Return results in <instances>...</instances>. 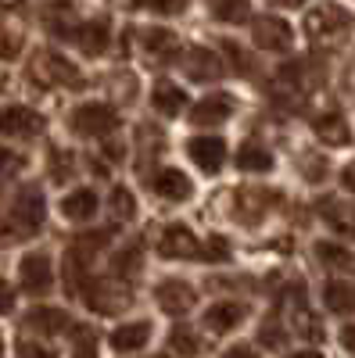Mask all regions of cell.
Listing matches in <instances>:
<instances>
[{
  "instance_id": "obj_11",
  "label": "cell",
  "mask_w": 355,
  "mask_h": 358,
  "mask_svg": "<svg viewBox=\"0 0 355 358\" xmlns=\"http://www.w3.org/2000/svg\"><path fill=\"white\" fill-rule=\"evenodd\" d=\"M244 319V308L233 305V301H223V305H212L204 312V326H209L212 334H226V330H237Z\"/></svg>"
},
{
  "instance_id": "obj_25",
  "label": "cell",
  "mask_w": 355,
  "mask_h": 358,
  "mask_svg": "<svg viewBox=\"0 0 355 358\" xmlns=\"http://www.w3.org/2000/svg\"><path fill=\"white\" fill-rule=\"evenodd\" d=\"M11 305H15V290L8 283H0V312H8Z\"/></svg>"
},
{
  "instance_id": "obj_26",
  "label": "cell",
  "mask_w": 355,
  "mask_h": 358,
  "mask_svg": "<svg viewBox=\"0 0 355 358\" xmlns=\"http://www.w3.org/2000/svg\"><path fill=\"white\" fill-rule=\"evenodd\" d=\"M341 344L348 351H355V326H344V330H341Z\"/></svg>"
},
{
  "instance_id": "obj_21",
  "label": "cell",
  "mask_w": 355,
  "mask_h": 358,
  "mask_svg": "<svg viewBox=\"0 0 355 358\" xmlns=\"http://www.w3.org/2000/svg\"><path fill=\"white\" fill-rule=\"evenodd\" d=\"M108 43V25L104 22H94L90 29H86V36H83V50L86 54H101Z\"/></svg>"
},
{
  "instance_id": "obj_17",
  "label": "cell",
  "mask_w": 355,
  "mask_h": 358,
  "mask_svg": "<svg viewBox=\"0 0 355 358\" xmlns=\"http://www.w3.org/2000/svg\"><path fill=\"white\" fill-rule=\"evenodd\" d=\"M237 165H241L244 172H270L273 169V155L265 151V147H258V143H244L241 151H237Z\"/></svg>"
},
{
  "instance_id": "obj_1",
  "label": "cell",
  "mask_w": 355,
  "mask_h": 358,
  "mask_svg": "<svg viewBox=\"0 0 355 358\" xmlns=\"http://www.w3.org/2000/svg\"><path fill=\"white\" fill-rule=\"evenodd\" d=\"M351 29H355V18L341 4H319L305 18V33H309V40L316 47H341V43H348Z\"/></svg>"
},
{
  "instance_id": "obj_24",
  "label": "cell",
  "mask_w": 355,
  "mask_h": 358,
  "mask_svg": "<svg viewBox=\"0 0 355 358\" xmlns=\"http://www.w3.org/2000/svg\"><path fill=\"white\" fill-rule=\"evenodd\" d=\"M172 341H180V355H194V351H197V341H194L190 334H183V330H180V337L172 334Z\"/></svg>"
},
{
  "instance_id": "obj_3",
  "label": "cell",
  "mask_w": 355,
  "mask_h": 358,
  "mask_svg": "<svg viewBox=\"0 0 355 358\" xmlns=\"http://www.w3.org/2000/svg\"><path fill=\"white\" fill-rule=\"evenodd\" d=\"M255 43L262 50H291L294 43V33H291V25L284 18H273V15H265L255 22Z\"/></svg>"
},
{
  "instance_id": "obj_20",
  "label": "cell",
  "mask_w": 355,
  "mask_h": 358,
  "mask_svg": "<svg viewBox=\"0 0 355 358\" xmlns=\"http://www.w3.org/2000/svg\"><path fill=\"white\" fill-rule=\"evenodd\" d=\"M248 0H212V15L219 18V22H230V25H237V22H244L248 18Z\"/></svg>"
},
{
  "instance_id": "obj_16",
  "label": "cell",
  "mask_w": 355,
  "mask_h": 358,
  "mask_svg": "<svg viewBox=\"0 0 355 358\" xmlns=\"http://www.w3.org/2000/svg\"><path fill=\"white\" fill-rule=\"evenodd\" d=\"M323 215L337 233H355V204L344 201H323Z\"/></svg>"
},
{
  "instance_id": "obj_29",
  "label": "cell",
  "mask_w": 355,
  "mask_h": 358,
  "mask_svg": "<svg viewBox=\"0 0 355 358\" xmlns=\"http://www.w3.org/2000/svg\"><path fill=\"white\" fill-rule=\"evenodd\" d=\"M273 4H280V8H302L305 0H273Z\"/></svg>"
},
{
  "instance_id": "obj_6",
  "label": "cell",
  "mask_w": 355,
  "mask_h": 358,
  "mask_svg": "<svg viewBox=\"0 0 355 358\" xmlns=\"http://www.w3.org/2000/svg\"><path fill=\"white\" fill-rule=\"evenodd\" d=\"M54 283V265L47 255H25L22 258V287H29L33 294H47Z\"/></svg>"
},
{
  "instance_id": "obj_7",
  "label": "cell",
  "mask_w": 355,
  "mask_h": 358,
  "mask_svg": "<svg viewBox=\"0 0 355 358\" xmlns=\"http://www.w3.org/2000/svg\"><path fill=\"white\" fill-rule=\"evenodd\" d=\"M151 190L155 194H162L165 201H183V197H190V179L183 176V172H176V169H162V172H155V179H151Z\"/></svg>"
},
{
  "instance_id": "obj_19",
  "label": "cell",
  "mask_w": 355,
  "mask_h": 358,
  "mask_svg": "<svg viewBox=\"0 0 355 358\" xmlns=\"http://www.w3.org/2000/svg\"><path fill=\"white\" fill-rule=\"evenodd\" d=\"M187 104V97H183V90L180 86H172V83H162L158 90H155V108L158 111H165V115H176Z\"/></svg>"
},
{
  "instance_id": "obj_18",
  "label": "cell",
  "mask_w": 355,
  "mask_h": 358,
  "mask_svg": "<svg viewBox=\"0 0 355 358\" xmlns=\"http://www.w3.org/2000/svg\"><path fill=\"white\" fill-rule=\"evenodd\" d=\"M316 255L323 258V265H330V268H341V273H351L355 268V255H348L344 248H337V244H316Z\"/></svg>"
},
{
  "instance_id": "obj_22",
  "label": "cell",
  "mask_w": 355,
  "mask_h": 358,
  "mask_svg": "<svg viewBox=\"0 0 355 358\" xmlns=\"http://www.w3.org/2000/svg\"><path fill=\"white\" fill-rule=\"evenodd\" d=\"M137 8L144 11H155V15H176V11H183V0H133Z\"/></svg>"
},
{
  "instance_id": "obj_4",
  "label": "cell",
  "mask_w": 355,
  "mask_h": 358,
  "mask_svg": "<svg viewBox=\"0 0 355 358\" xmlns=\"http://www.w3.org/2000/svg\"><path fill=\"white\" fill-rule=\"evenodd\" d=\"M187 151H190V158H194V165H197L201 172H219L223 162H226V143L216 140V136H197V140H190Z\"/></svg>"
},
{
  "instance_id": "obj_13",
  "label": "cell",
  "mask_w": 355,
  "mask_h": 358,
  "mask_svg": "<svg viewBox=\"0 0 355 358\" xmlns=\"http://www.w3.org/2000/svg\"><path fill=\"white\" fill-rule=\"evenodd\" d=\"M158 301H162V308L165 312H176V315H183L190 305H194V290L187 287V283H162L158 287Z\"/></svg>"
},
{
  "instance_id": "obj_30",
  "label": "cell",
  "mask_w": 355,
  "mask_h": 358,
  "mask_svg": "<svg viewBox=\"0 0 355 358\" xmlns=\"http://www.w3.org/2000/svg\"><path fill=\"white\" fill-rule=\"evenodd\" d=\"M294 358H323L319 351H302V355H294Z\"/></svg>"
},
{
  "instance_id": "obj_28",
  "label": "cell",
  "mask_w": 355,
  "mask_h": 358,
  "mask_svg": "<svg viewBox=\"0 0 355 358\" xmlns=\"http://www.w3.org/2000/svg\"><path fill=\"white\" fill-rule=\"evenodd\" d=\"M230 358H255V351H248V348H233Z\"/></svg>"
},
{
  "instance_id": "obj_9",
  "label": "cell",
  "mask_w": 355,
  "mask_h": 358,
  "mask_svg": "<svg viewBox=\"0 0 355 358\" xmlns=\"http://www.w3.org/2000/svg\"><path fill=\"white\" fill-rule=\"evenodd\" d=\"M312 129H316V136H319L323 143H330V147H344V143L351 140V129H348V122H344L337 111L319 115L316 122H312Z\"/></svg>"
},
{
  "instance_id": "obj_5",
  "label": "cell",
  "mask_w": 355,
  "mask_h": 358,
  "mask_svg": "<svg viewBox=\"0 0 355 358\" xmlns=\"http://www.w3.org/2000/svg\"><path fill=\"white\" fill-rule=\"evenodd\" d=\"M40 115L33 108H22V104H11L0 111V133H8V136H33L40 133Z\"/></svg>"
},
{
  "instance_id": "obj_23",
  "label": "cell",
  "mask_w": 355,
  "mask_h": 358,
  "mask_svg": "<svg viewBox=\"0 0 355 358\" xmlns=\"http://www.w3.org/2000/svg\"><path fill=\"white\" fill-rule=\"evenodd\" d=\"M65 312H47V308H40L36 315H29V319H36L33 326H36V330H62V326L65 322H54V319H62Z\"/></svg>"
},
{
  "instance_id": "obj_27",
  "label": "cell",
  "mask_w": 355,
  "mask_h": 358,
  "mask_svg": "<svg viewBox=\"0 0 355 358\" xmlns=\"http://www.w3.org/2000/svg\"><path fill=\"white\" fill-rule=\"evenodd\" d=\"M341 179H344V187H348V190L355 194V162H351V165L344 169V176H341Z\"/></svg>"
},
{
  "instance_id": "obj_15",
  "label": "cell",
  "mask_w": 355,
  "mask_h": 358,
  "mask_svg": "<svg viewBox=\"0 0 355 358\" xmlns=\"http://www.w3.org/2000/svg\"><path fill=\"white\" fill-rule=\"evenodd\" d=\"M323 301H327V308L330 312H351L355 308V283H344V280H337V283H327V290H323Z\"/></svg>"
},
{
  "instance_id": "obj_10",
  "label": "cell",
  "mask_w": 355,
  "mask_h": 358,
  "mask_svg": "<svg viewBox=\"0 0 355 358\" xmlns=\"http://www.w3.org/2000/svg\"><path fill=\"white\" fill-rule=\"evenodd\" d=\"M147 337H151V322H123L111 334V344H115V351L130 355V351H140L147 344Z\"/></svg>"
},
{
  "instance_id": "obj_12",
  "label": "cell",
  "mask_w": 355,
  "mask_h": 358,
  "mask_svg": "<svg viewBox=\"0 0 355 358\" xmlns=\"http://www.w3.org/2000/svg\"><path fill=\"white\" fill-rule=\"evenodd\" d=\"M230 111H233V101H230L226 94H209V97H204V101L197 104V111H194V122L216 126V122H226Z\"/></svg>"
},
{
  "instance_id": "obj_8",
  "label": "cell",
  "mask_w": 355,
  "mask_h": 358,
  "mask_svg": "<svg viewBox=\"0 0 355 358\" xmlns=\"http://www.w3.org/2000/svg\"><path fill=\"white\" fill-rule=\"evenodd\" d=\"M162 255H176V258H190L197 255V236L187 229V226H169L162 233Z\"/></svg>"
},
{
  "instance_id": "obj_2",
  "label": "cell",
  "mask_w": 355,
  "mask_h": 358,
  "mask_svg": "<svg viewBox=\"0 0 355 358\" xmlns=\"http://www.w3.org/2000/svg\"><path fill=\"white\" fill-rule=\"evenodd\" d=\"M76 129L83 133V136H104V133H111L115 126H118V118H115V111L111 108H104V104H83V108H76Z\"/></svg>"
},
{
  "instance_id": "obj_14",
  "label": "cell",
  "mask_w": 355,
  "mask_h": 358,
  "mask_svg": "<svg viewBox=\"0 0 355 358\" xmlns=\"http://www.w3.org/2000/svg\"><path fill=\"white\" fill-rule=\"evenodd\" d=\"M97 212V197L90 190H72L65 201H62V215L72 219V222H86Z\"/></svg>"
}]
</instances>
